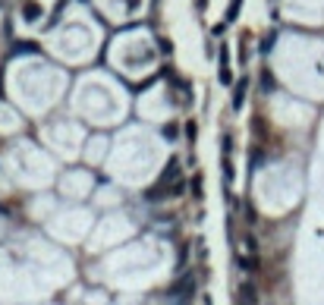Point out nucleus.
<instances>
[{
	"instance_id": "f8f14e48",
	"label": "nucleus",
	"mask_w": 324,
	"mask_h": 305,
	"mask_svg": "<svg viewBox=\"0 0 324 305\" xmlns=\"http://www.w3.org/2000/svg\"><path fill=\"white\" fill-rule=\"evenodd\" d=\"M164 135H167V139H176V126H173V123L164 126Z\"/></svg>"
},
{
	"instance_id": "6e6552de",
	"label": "nucleus",
	"mask_w": 324,
	"mask_h": 305,
	"mask_svg": "<svg viewBox=\"0 0 324 305\" xmlns=\"http://www.w3.org/2000/svg\"><path fill=\"white\" fill-rule=\"evenodd\" d=\"M236 261H240V267H243V270H255V267H258V261L249 258V255H240Z\"/></svg>"
},
{
	"instance_id": "423d86ee",
	"label": "nucleus",
	"mask_w": 324,
	"mask_h": 305,
	"mask_svg": "<svg viewBox=\"0 0 324 305\" xmlns=\"http://www.w3.org/2000/svg\"><path fill=\"white\" fill-rule=\"evenodd\" d=\"M217 79H220V85H230V60H227V50H220V70H217Z\"/></svg>"
},
{
	"instance_id": "f03ea898",
	"label": "nucleus",
	"mask_w": 324,
	"mask_h": 305,
	"mask_svg": "<svg viewBox=\"0 0 324 305\" xmlns=\"http://www.w3.org/2000/svg\"><path fill=\"white\" fill-rule=\"evenodd\" d=\"M245 91H249V79H236L233 85V110H243V101H245Z\"/></svg>"
},
{
	"instance_id": "f257e3e1",
	"label": "nucleus",
	"mask_w": 324,
	"mask_h": 305,
	"mask_svg": "<svg viewBox=\"0 0 324 305\" xmlns=\"http://www.w3.org/2000/svg\"><path fill=\"white\" fill-rule=\"evenodd\" d=\"M195 296V277L192 274H183V280L170 290V299H173V305H189Z\"/></svg>"
},
{
	"instance_id": "20e7f679",
	"label": "nucleus",
	"mask_w": 324,
	"mask_h": 305,
	"mask_svg": "<svg viewBox=\"0 0 324 305\" xmlns=\"http://www.w3.org/2000/svg\"><path fill=\"white\" fill-rule=\"evenodd\" d=\"M240 305H258V293H255L252 283H243L240 286Z\"/></svg>"
},
{
	"instance_id": "9b49d317",
	"label": "nucleus",
	"mask_w": 324,
	"mask_h": 305,
	"mask_svg": "<svg viewBox=\"0 0 324 305\" xmlns=\"http://www.w3.org/2000/svg\"><path fill=\"white\" fill-rule=\"evenodd\" d=\"M186 139L195 142V123H186Z\"/></svg>"
},
{
	"instance_id": "7ed1b4c3",
	"label": "nucleus",
	"mask_w": 324,
	"mask_h": 305,
	"mask_svg": "<svg viewBox=\"0 0 324 305\" xmlns=\"http://www.w3.org/2000/svg\"><path fill=\"white\" fill-rule=\"evenodd\" d=\"M41 13H44V10H41V3H38V0H25V3H22V19L35 22Z\"/></svg>"
},
{
	"instance_id": "9d476101",
	"label": "nucleus",
	"mask_w": 324,
	"mask_h": 305,
	"mask_svg": "<svg viewBox=\"0 0 324 305\" xmlns=\"http://www.w3.org/2000/svg\"><path fill=\"white\" fill-rule=\"evenodd\" d=\"M192 195H195V198H202V180H199V176L192 180Z\"/></svg>"
},
{
	"instance_id": "0eeeda50",
	"label": "nucleus",
	"mask_w": 324,
	"mask_h": 305,
	"mask_svg": "<svg viewBox=\"0 0 324 305\" xmlns=\"http://www.w3.org/2000/svg\"><path fill=\"white\" fill-rule=\"evenodd\" d=\"M240 10H243V0H233V3L227 6V22H236V19H240Z\"/></svg>"
},
{
	"instance_id": "1a4fd4ad",
	"label": "nucleus",
	"mask_w": 324,
	"mask_h": 305,
	"mask_svg": "<svg viewBox=\"0 0 324 305\" xmlns=\"http://www.w3.org/2000/svg\"><path fill=\"white\" fill-rule=\"evenodd\" d=\"M261 88L268 91V95L274 91V79H271V73H261Z\"/></svg>"
},
{
	"instance_id": "39448f33",
	"label": "nucleus",
	"mask_w": 324,
	"mask_h": 305,
	"mask_svg": "<svg viewBox=\"0 0 324 305\" xmlns=\"http://www.w3.org/2000/svg\"><path fill=\"white\" fill-rule=\"evenodd\" d=\"M176 170H180V160L170 157V160H167V167H164V173H161V180H158V186H167V183L176 176Z\"/></svg>"
}]
</instances>
